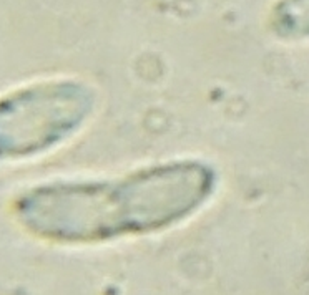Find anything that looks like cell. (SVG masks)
<instances>
[{
  "mask_svg": "<svg viewBox=\"0 0 309 295\" xmlns=\"http://www.w3.org/2000/svg\"><path fill=\"white\" fill-rule=\"evenodd\" d=\"M98 91L78 78H50L0 95V163L58 149L95 116Z\"/></svg>",
  "mask_w": 309,
  "mask_h": 295,
  "instance_id": "7a4b0ae2",
  "label": "cell"
},
{
  "mask_svg": "<svg viewBox=\"0 0 309 295\" xmlns=\"http://www.w3.org/2000/svg\"><path fill=\"white\" fill-rule=\"evenodd\" d=\"M219 174L205 159L181 158L111 178L55 179L15 197L14 214L30 234L57 244H100L174 227L200 212Z\"/></svg>",
  "mask_w": 309,
  "mask_h": 295,
  "instance_id": "6da1fadb",
  "label": "cell"
},
{
  "mask_svg": "<svg viewBox=\"0 0 309 295\" xmlns=\"http://www.w3.org/2000/svg\"><path fill=\"white\" fill-rule=\"evenodd\" d=\"M269 30L284 42L309 40V0H278L268 20Z\"/></svg>",
  "mask_w": 309,
  "mask_h": 295,
  "instance_id": "3957f363",
  "label": "cell"
}]
</instances>
